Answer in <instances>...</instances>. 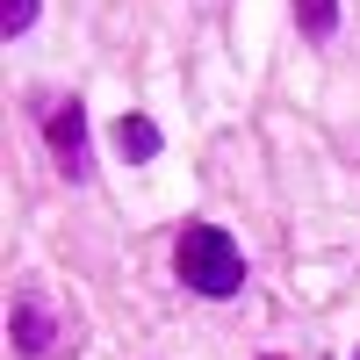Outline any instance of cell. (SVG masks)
I'll list each match as a JSON object with an SVG mask.
<instances>
[{"mask_svg": "<svg viewBox=\"0 0 360 360\" xmlns=\"http://www.w3.org/2000/svg\"><path fill=\"white\" fill-rule=\"evenodd\" d=\"M29 22H37V0H0V37H8V44L22 37Z\"/></svg>", "mask_w": 360, "mask_h": 360, "instance_id": "obj_6", "label": "cell"}, {"mask_svg": "<svg viewBox=\"0 0 360 360\" xmlns=\"http://www.w3.org/2000/svg\"><path fill=\"white\" fill-rule=\"evenodd\" d=\"M44 115V137H51V159H58V173H86V108L65 94V101H44L37 108Z\"/></svg>", "mask_w": 360, "mask_h": 360, "instance_id": "obj_2", "label": "cell"}, {"mask_svg": "<svg viewBox=\"0 0 360 360\" xmlns=\"http://www.w3.org/2000/svg\"><path fill=\"white\" fill-rule=\"evenodd\" d=\"M159 123H152V115H123V123H115V152H123V159H159Z\"/></svg>", "mask_w": 360, "mask_h": 360, "instance_id": "obj_4", "label": "cell"}, {"mask_svg": "<svg viewBox=\"0 0 360 360\" xmlns=\"http://www.w3.org/2000/svg\"><path fill=\"white\" fill-rule=\"evenodd\" d=\"M295 22H303L310 37L324 44V37H332V29H339V0H295Z\"/></svg>", "mask_w": 360, "mask_h": 360, "instance_id": "obj_5", "label": "cell"}, {"mask_svg": "<svg viewBox=\"0 0 360 360\" xmlns=\"http://www.w3.org/2000/svg\"><path fill=\"white\" fill-rule=\"evenodd\" d=\"M8 346H15L22 360H44V353L58 346V324H51V310H44V303H29V295H22V303L8 310Z\"/></svg>", "mask_w": 360, "mask_h": 360, "instance_id": "obj_3", "label": "cell"}, {"mask_svg": "<svg viewBox=\"0 0 360 360\" xmlns=\"http://www.w3.org/2000/svg\"><path fill=\"white\" fill-rule=\"evenodd\" d=\"M173 274L188 281L195 295H238V288H245V252H238V238L217 231V224H180Z\"/></svg>", "mask_w": 360, "mask_h": 360, "instance_id": "obj_1", "label": "cell"}]
</instances>
